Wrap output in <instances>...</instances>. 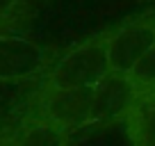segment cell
Returning a JSON list of instances; mask_svg holds the SVG:
<instances>
[{"instance_id":"ba28073f","label":"cell","mask_w":155,"mask_h":146,"mask_svg":"<svg viewBox=\"0 0 155 146\" xmlns=\"http://www.w3.org/2000/svg\"><path fill=\"white\" fill-rule=\"evenodd\" d=\"M16 5H18V0H0V21L12 16V12L16 9Z\"/></svg>"},{"instance_id":"7a4b0ae2","label":"cell","mask_w":155,"mask_h":146,"mask_svg":"<svg viewBox=\"0 0 155 146\" xmlns=\"http://www.w3.org/2000/svg\"><path fill=\"white\" fill-rule=\"evenodd\" d=\"M107 34H98L94 39L71 48L59 62L48 71L46 87L48 91H73L98 85L103 78L112 73L110 59H107Z\"/></svg>"},{"instance_id":"277c9868","label":"cell","mask_w":155,"mask_h":146,"mask_svg":"<svg viewBox=\"0 0 155 146\" xmlns=\"http://www.w3.org/2000/svg\"><path fill=\"white\" fill-rule=\"evenodd\" d=\"M48 50L21 34H0V82L37 80L46 71Z\"/></svg>"},{"instance_id":"3957f363","label":"cell","mask_w":155,"mask_h":146,"mask_svg":"<svg viewBox=\"0 0 155 146\" xmlns=\"http://www.w3.org/2000/svg\"><path fill=\"white\" fill-rule=\"evenodd\" d=\"M155 46V16L128 21L110 32L107 59L110 68L121 75H130L141 57Z\"/></svg>"},{"instance_id":"8992f818","label":"cell","mask_w":155,"mask_h":146,"mask_svg":"<svg viewBox=\"0 0 155 146\" xmlns=\"http://www.w3.org/2000/svg\"><path fill=\"white\" fill-rule=\"evenodd\" d=\"M12 146H66V132L46 119L34 117Z\"/></svg>"},{"instance_id":"52a82bcc","label":"cell","mask_w":155,"mask_h":146,"mask_svg":"<svg viewBox=\"0 0 155 146\" xmlns=\"http://www.w3.org/2000/svg\"><path fill=\"white\" fill-rule=\"evenodd\" d=\"M130 80L137 85L139 91H155V46L137 62L130 73Z\"/></svg>"},{"instance_id":"9c48e42d","label":"cell","mask_w":155,"mask_h":146,"mask_svg":"<svg viewBox=\"0 0 155 146\" xmlns=\"http://www.w3.org/2000/svg\"><path fill=\"white\" fill-rule=\"evenodd\" d=\"M0 146H12L9 141H5V139H0Z\"/></svg>"},{"instance_id":"5b68a950","label":"cell","mask_w":155,"mask_h":146,"mask_svg":"<svg viewBox=\"0 0 155 146\" xmlns=\"http://www.w3.org/2000/svg\"><path fill=\"white\" fill-rule=\"evenodd\" d=\"M132 146H155V91H139L121 117Z\"/></svg>"},{"instance_id":"6da1fadb","label":"cell","mask_w":155,"mask_h":146,"mask_svg":"<svg viewBox=\"0 0 155 146\" xmlns=\"http://www.w3.org/2000/svg\"><path fill=\"white\" fill-rule=\"evenodd\" d=\"M139 94L130 75L112 71L94 87L73 89V91H48L39 96L37 117L55 123L64 132L98 128L112 121H121L130 103Z\"/></svg>"}]
</instances>
